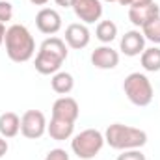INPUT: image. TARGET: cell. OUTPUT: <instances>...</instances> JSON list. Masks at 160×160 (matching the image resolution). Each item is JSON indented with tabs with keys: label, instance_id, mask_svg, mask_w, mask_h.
<instances>
[{
	"label": "cell",
	"instance_id": "1",
	"mask_svg": "<svg viewBox=\"0 0 160 160\" xmlns=\"http://www.w3.org/2000/svg\"><path fill=\"white\" fill-rule=\"evenodd\" d=\"M6 54L11 62L15 63H24L30 62L32 56L36 54V41L30 30L24 24H11L6 30Z\"/></svg>",
	"mask_w": 160,
	"mask_h": 160
},
{
	"label": "cell",
	"instance_id": "2",
	"mask_svg": "<svg viewBox=\"0 0 160 160\" xmlns=\"http://www.w3.org/2000/svg\"><path fill=\"white\" fill-rule=\"evenodd\" d=\"M67 60V45L60 38H47L41 43L34 67L39 75H56Z\"/></svg>",
	"mask_w": 160,
	"mask_h": 160
},
{
	"label": "cell",
	"instance_id": "3",
	"mask_svg": "<svg viewBox=\"0 0 160 160\" xmlns=\"http://www.w3.org/2000/svg\"><path fill=\"white\" fill-rule=\"evenodd\" d=\"M104 142L118 151L142 149L147 143V132L136 127H128L123 123H112L104 132Z\"/></svg>",
	"mask_w": 160,
	"mask_h": 160
},
{
	"label": "cell",
	"instance_id": "4",
	"mask_svg": "<svg viewBox=\"0 0 160 160\" xmlns=\"http://www.w3.org/2000/svg\"><path fill=\"white\" fill-rule=\"evenodd\" d=\"M104 134L97 128H86L73 136L71 140V149L80 160H91L95 158L101 149L104 147Z\"/></svg>",
	"mask_w": 160,
	"mask_h": 160
},
{
	"label": "cell",
	"instance_id": "5",
	"mask_svg": "<svg viewBox=\"0 0 160 160\" xmlns=\"http://www.w3.org/2000/svg\"><path fill=\"white\" fill-rule=\"evenodd\" d=\"M123 91L134 106H149L153 101V84L143 73H130L123 82Z\"/></svg>",
	"mask_w": 160,
	"mask_h": 160
},
{
	"label": "cell",
	"instance_id": "6",
	"mask_svg": "<svg viewBox=\"0 0 160 160\" xmlns=\"http://www.w3.org/2000/svg\"><path fill=\"white\" fill-rule=\"evenodd\" d=\"M47 118L41 110H26L21 118V134L28 140H39L47 132Z\"/></svg>",
	"mask_w": 160,
	"mask_h": 160
},
{
	"label": "cell",
	"instance_id": "7",
	"mask_svg": "<svg viewBox=\"0 0 160 160\" xmlns=\"http://www.w3.org/2000/svg\"><path fill=\"white\" fill-rule=\"evenodd\" d=\"M71 8L84 24H93L102 15V2L101 0H73Z\"/></svg>",
	"mask_w": 160,
	"mask_h": 160
},
{
	"label": "cell",
	"instance_id": "8",
	"mask_svg": "<svg viewBox=\"0 0 160 160\" xmlns=\"http://www.w3.org/2000/svg\"><path fill=\"white\" fill-rule=\"evenodd\" d=\"M78 114H80L78 102H77L73 97L62 95V97L56 99L54 104H52V118H54V119L75 123V121L78 119Z\"/></svg>",
	"mask_w": 160,
	"mask_h": 160
},
{
	"label": "cell",
	"instance_id": "9",
	"mask_svg": "<svg viewBox=\"0 0 160 160\" xmlns=\"http://www.w3.org/2000/svg\"><path fill=\"white\" fill-rule=\"evenodd\" d=\"M36 26L41 34L54 36L62 28V15L52 8H43L36 15Z\"/></svg>",
	"mask_w": 160,
	"mask_h": 160
},
{
	"label": "cell",
	"instance_id": "10",
	"mask_svg": "<svg viewBox=\"0 0 160 160\" xmlns=\"http://www.w3.org/2000/svg\"><path fill=\"white\" fill-rule=\"evenodd\" d=\"M157 17H160V6L157 2H149L138 8H128V21L138 28H143Z\"/></svg>",
	"mask_w": 160,
	"mask_h": 160
},
{
	"label": "cell",
	"instance_id": "11",
	"mask_svg": "<svg viewBox=\"0 0 160 160\" xmlns=\"http://www.w3.org/2000/svg\"><path fill=\"white\" fill-rule=\"evenodd\" d=\"M91 63H93V67L102 69V71L116 69L118 63H119V52L114 50L110 45L97 47V48L91 52Z\"/></svg>",
	"mask_w": 160,
	"mask_h": 160
},
{
	"label": "cell",
	"instance_id": "12",
	"mask_svg": "<svg viewBox=\"0 0 160 160\" xmlns=\"http://www.w3.org/2000/svg\"><path fill=\"white\" fill-rule=\"evenodd\" d=\"M89 39H91V34L84 22H73L65 28V43H67V47H71L75 50L86 48L89 45Z\"/></svg>",
	"mask_w": 160,
	"mask_h": 160
},
{
	"label": "cell",
	"instance_id": "13",
	"mask_svg": "<svg viewBox=\"0 0 160 160\" xmlns=\"http://www.w3.org/2000/svg\"><path fill=\"white\" fill-rule=\"evenodd\" d=\"M119 50L125 56H140L145 50V38L140 30H128L119 41Z\"/></svg>",
	"mask_w": 160,
	"mask_h": 160
},
{
	"label": "cell",
	"instance_id": "14",
	"mask_svg": "<svg viewBox=\"0 0 160 160\" xmlns=\"http://www.w3.org/2000/svg\"><path fill=\"white\" fill-rule=\"evenodd\" d=\"M47 132H48V136H50L52 140L63 142V140H69V138L73 136V132H75V123L50 118V123L47 125Z\"/></svg>",
	"mask_w": 160,
	"mask_h": 160
},
{
	"label": "cell",
	"instance_id": "15",
	"mask_svg": "<svg viewBox=\"0 0 160 160\" xmlns=\"http://www.w3.org/2000/svg\"><path fill=\"white\" fill-rule=\"evenodd\" d=\"M21 132V118L15 112H4L0 116V136L2 138H15Z\"/></svg>",
	"mask_w": 160,
	"mask_h": 160
},
{
	"label": "cell",
	"instance_id": "16",
	"mask_svg": "<svg viewBox=\"0 0 160 160\" xmlns=\"http://www.w3.org/2000/svg\"><path fill=\"white\" fill-rule=\"evenodd\" d=\"M50 88L58 93V95H67L73 91L75 88V78L71 73H65V71H58L56 75H52L50 78Z\"/></svg>",
	"mask_w": 160,
	"mask_h": 160
},
{
	"label": "cell",
	"instance_id": "17",
	"mask_svg": "<svg viewBox=\"0 0 160 160\" xmlns=\"http://www.w3.org/2000/svg\"><path fill=\"white\" fill-rule=\"evenodd\" d=\"M140 63L145 71L149 73H157L160 71V48L158 47H151V48H145L142 54H140Z\"/></svg>",
	"mask_w": 160,
	"mask_h": 160
},
{
	"label": "cell",
	"instance_id": "18",
	"mask_svg": "<svg viewBox=\"0 0 160 160\" xmlns=\"http://www.w3.org/2000/svg\"><path fill=\"white\" fill-rule=\"evenodd\" d=\"M95 38L104 45H110L118 38V24L114 21H101L95 28Z\"/></svg>",
	"mask_w": 160,
	"mask_h": 160
},
{
	"label": "cell",
	"instance_id": "19",
	"mask_svg": "<svg viewBox=\"0 0 160 160\" xmlns=\"http://www.w3.org/2000/svg\"><path fill=\"white\" fill-rule=\"evenodd\" d=\"M142 34L143 38L155 45H160V17H157L155 21H151L149 24H145L142 28Z\"/></svg>",
	"mask_w": 160,
	"mask_h": 160
},
{
	"label": "cell",
	"instance_id": "20",
	"mask_svg": "<svg viewBox=\"0 0 160 160\" xmlns=\"http://www.w3.org/2000/svg\"><path fill=\"white\" fill-rule=\"evenodd\" d=\"M13 17V6L8 0H0V22L6 24L8 21H11Z\"/></svg>",
	"mask_w": 160,
	"mask_h": 160
},
{
	"label": "cell",
	"instance_id": "21",
	"mask_svg": "<svg viewBox=\"0 0 160 160\" xmlns=\"http://www.w3.org/2000/svg\"><path fill=\"white\" fill-rule=\"evenodd\" d=\"M116 160H145V155L140 149H128V151H123Z\"/></svg>",
	"mask_w": 160,
	"mask_h": 160
},
{
	"label": "cell",
	"instance_id": "22",
	"mask_svg": "<svg viewBox=\"0 0 160 160\" xmlns=\"http://www.w3.org/2000/svg\"><path fill=\"white\" fill-rule=\"evenodd\" d=\"M45 160H71V158H69V155H67L65 149H50L47 153Z\"/></svg>",
	"mask_w": 160,
	"mask_h": 160
},
{
	"label": "cell",
	"instance_id": "23",
	"mask_svg": "<svg viewBox=\"0 0 160 160\" xmlns=\"http://www.w3.org/2000/svg\"><path fill=\"white\" fill-rule=\"evenodd\" d=\"M149 2H155V0H118V4L128 6V8H138V6H143V4H149Z\"/></svg>",
	"mask_w": 160,
	"mask_h": 160
},
{
	"label": "cell",
	"instance_id": "24",
	"mask_svg": "<svg viewBox=\"0 0 160 160\" xmlns=\"http://www.w3.org/2000/svg\"><path fill=\"white\" fill-rule=\"evenodd\" d=\"M6 153H8V142H6V138L0 136V158H2Z\"/></svg>",
	"mask_w": 160,
	"mask_h": 160
},
{
	"label": "cell",
	"instance_id": "25",
	"mask_svg": "<svg viewBox=\"0 0 160 160\" xmlns=\"http://www.w3.org/2000/svg\"><path fill=\"white\" fill-rule=\"evenodd\" d=\"M60 8H71V4H73V0H54Z\"/></svg>",
	"mask_w": 160,
	"mask_h": 160
},
{
	"label": "cell",
	"instance_id": "26",
	"mask_svg": "<svg viewBox=\"0 0 160 160\" xmlns=\"http://www.w3.org/2000/svg\"><path fill=\"white\" fill-rule=\"evenodd\" d=\"M6 30H8V28H6V26H4V24L0 22V47L4 45V38H6Z\"/></svg>",
	"mask_w": 160,
	"mask_h": 160
},
{
	"label": "cell",
	"instance_id": "27",
	"mask_svg": "<svg viewBox=\"0 0 160 160\" xmlns=\"http://www.w3.org/2000/svg\"><path fill=\"white\" fill-rule=\"evenodd\" d=\"M30 2H32L34 6H45V4H47L48 0H30Z\"/></svg>",
	"mask_w": 160,
	"mask_h": 160
},
{
	"label": "cell",
	"instance_id": "28",
	"mask_svg": "<svg viewBox=\"0 0 160 160\" xmlns=\"http://www.w3.org/2000/svg\"><path fill=\"white\" fill-rule=\"evenodd\" d=\"M104 2H118V0H104Z\"/></svg>",
	"mask_w": 160,
	"mask_h": 160
}]
</instances>
